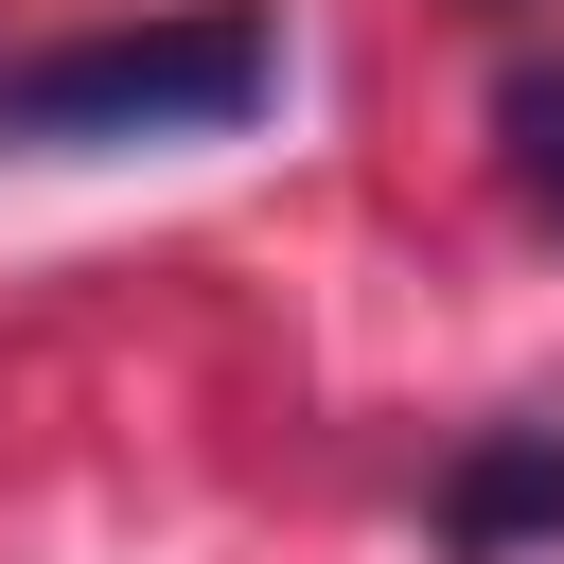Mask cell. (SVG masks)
Wrapping results in <instances>:
<instances>
[{
  "label": "cell",
  "mask_w": 564,
  "mask_h": 564,
  "mask_svg": "<svg viewBox=\"0 0 564 564\" xmlns=\"http://www.w3.org/2000/svg\"><path fill=\"white\" fill-rule=\"evenodd\" d=\"M494 141H511V194L564 229V70H511L494 88Z\"/></svg>",
  "instance_id": "3"
},
{
  "label": "cell",
  "mask_w": 564,
  "mask_h": 564,
  "mask_svg": "<svg viewBox=\"0 0 564 564\" xmlns=\"http://www.w3.org/2000/svg\"><path fill=\"white\" fill-rule=\"evenodd\" d=\"M282 106V35L247 0H194V18H141V35H70L35 70H0V141H53V159H106V141H229Z\"/></svg>",
  "instance_id": "1"
},
{
  "label": "cell",
  "mask_w": 564,
  "mask_h": 564,
  "mask_svg": "<svg viewBox=\"0 0 564 564\" xmlns=\"http://www.w3.org/2000/svg\"><path fill=\"white\" fill-rule=\"evenodd\" d=\"M441 529L476 546V564H511V546H564V441L529 423V441H476L458 476H441Z\"/></svg>",
  "instance_id": "2"
}]
</instances>
